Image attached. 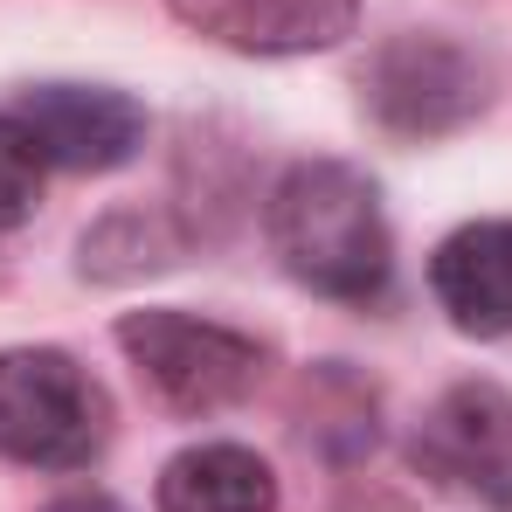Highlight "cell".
<instances>
[{"label": "cell", "instance_id": "obj_1", "mask_svg": "<svg viewBox=\"0 0 512 512\" xmlns=\"http://www.w3.org/2000/svg\"><path fill=\"white\" fill-rule=\"evenodd\" d=\"M270 250L319 298H374L388 284V222L367 173L340 160H305L270 194Z\"/></svg>", "mask_w": 512, "mask_h": 512}, {"label": "cell", "instance_id": "obj_6", "mask_svg": "<svg viewBox=\"0 0 512 512\" xmlns=\"http://www.w3.org/2000/svg\"><path fill=\"white\" fill-rule=\"evenodd\" d=\"M367 97L395 132H450L485 104V70L436 35H402L374 56Z\"/></svg>", "mask_w": 512, "mask_h": 512}, {"label": "cell", "instance_id": "obj_8", "mask_svg": "<svg viewBox=\"0 0 512 512\" xmlns=\"http://www.w3.org/2000/svg\"><path fill=\"white\" fill-rule=\"evenodd\" d=\"M429 291L457 333L506 340L512 333V222H464L429 256Z\"/></svg>", "mask_w": 512, "mask_h": 512}, {"label": "cell", "instance_id": "obj_7", "mask_svg": "<svg viewBox=\"0 0 512 512\" xmlns=\"http://www.w3.org/2000/svg\"><path fill=\"white\" fill-rule=\"evenodd\" d=\"M173 14L236 56H319L353 35L360 0H173Z\"/></svg>", "mask_w": 512, "mask_h": 512}, {"label": "cell", "instance_id": "obj_5", "mask_svg": "<svg viewBox=\"0 0 512 512\" xmlns=\"http://www.w3.org/2000/svg\"><path fill=\"white\" fill-rule=\"evenodd\" d=\"M14 118L35 139L42 167H70V173H111L146 146V111L125 90H97V84H42L14 104Z\"/></svg>", "mask_w": 512, "mask_h": 512}, {"label": "cell", "instance_id": "obj_9", "mask_svg": "<svg viewBox=\"0 0 512 512\" xmlns=\"http://www.w3.org/2000/svg\"><path fill=\"white\" fill-rule=\"evenodd\" d=\"M160 512H277V478L243 443H194L160 471Z\"/></svg>", "mask_w": 512, "mask_h": 512}, {"label": "cell", "instance_id": "obj_11", "mask_svg": "<svg viewBox=\"0 0 512 512\" xmlns=\"http://www.w3.org/2000/svg\"><path fill=\"white\" fill-rule=\"evenodd\" d=\"M49 512H125V506H111V499H63V506H49Z\"/></svg>", "mask_w": 512, "mask_h": 512}, {"label": "cell", "instance_id": "obj_3", "mask_svg": "<svg viewBox=\"0 0 512 512\" xmlns=\"http://www.w3.org/2000/svg\"><path fill=\"white\" fill-rule=\"evenodd\" d=\"M118 346L132 353V367L167 395L173 409H187V416L229 409V402H243L256 381H263L256 340L215 326V319H194V312H132L118 326Z\"/></svg>", "mask_w": 512, "mask_h": 512}, {"label": "cell", "instance_id": "obj_10", "mask_svg": "<svg viewBox=\"0 0 512 512\" xmlns=\"http://www.w3.org/2000/svg\"><path fill=\"white\" fill-rule=\"evenodd\" d=\"M35 194H42V153H35V139L21 132V118L0 111V229L28 222Z\"/></svg>", "mask_w": 512, "mask_h": 512}, {"label": "cell", "instance_id": "obj_4", "mask_svg": "<svg viewBox=\"0 0 512 512\" xmlns=\"http://www.w3.org/2000/svg\"><path fill=\"white\" fill-rule=\"evenodd\" d=\"M416 464L443 492L512 512V395L492 381L450 388L416 429Z\"/></svg>", "mask_w": 512, "mask_h": 512}, {"label": "cell", "instance_id": "obj_2", "mask_svg": "<svg viewBox=\"0 0 512 512\" xmlns=\"http://www.w3.org/2000/svg\"><path fill=\"white\" fill-rule=\"evenodd\" d=\"M104 443V395L56 346L0 353V457L35 471H77Z\"/></svg>", "mask_w": 512, "mask_h": 512}]
</instances>
